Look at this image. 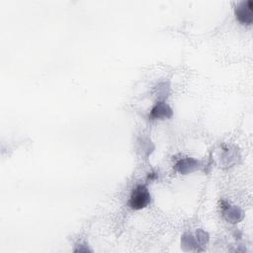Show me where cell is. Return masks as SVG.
Wrapping results in <instances>:
<instances>
[{"instance_id": "obj_1", "label": "cell", "mask_w": 253, "mask_h": 253, "mask_svg": "<svg viewBox=\"0 0 253 253\" xmlns=\"http://www.w3.org/2000/svg\"><path fill=\"white\" fill-rule=\"evenodd\" d=\"M150 202V194L144 185H137L130 195L128 205L133 210H140Z\"/></svg>"}, {"instance_id": "obj_2", "label": "cell", "mask_w": 253, "mask_h": 253, "mask_svg": "<svg viewBox=\"0 0 253 253\" xmlns=\"http://www.w3.org/2000/svg\"><path fill=\"white\" fill-rule=\"evenodd\" d=\"M235 15L239 22L251 24L252 22V1L242 2L235 9Z\"/></svg>"}]
</instances>
